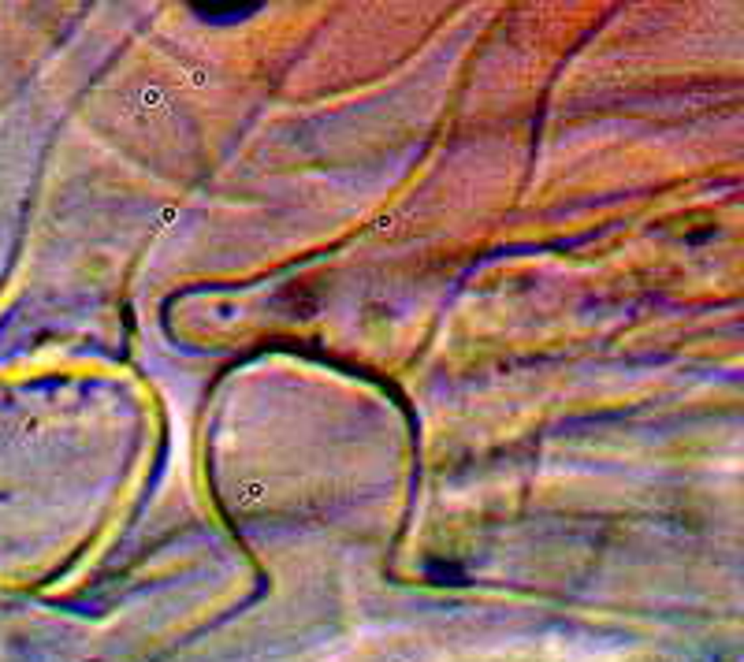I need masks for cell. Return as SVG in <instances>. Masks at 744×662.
<instances>
[{
  "instance_id": "1",
  "label": "cell",
  "mask_w": 744,
  "mask_h": 662,
  "mask_svg": "<svg viewBox=\"0 0 744 662\" xmlns=\"http://www.w3.org/2000/svg\"><path fill=\"white\" fill-rule=\"evenodd\" d=\"M194 11H201V15H250L257 11V4H194Z\"/></svg>"
}]
</instances>
